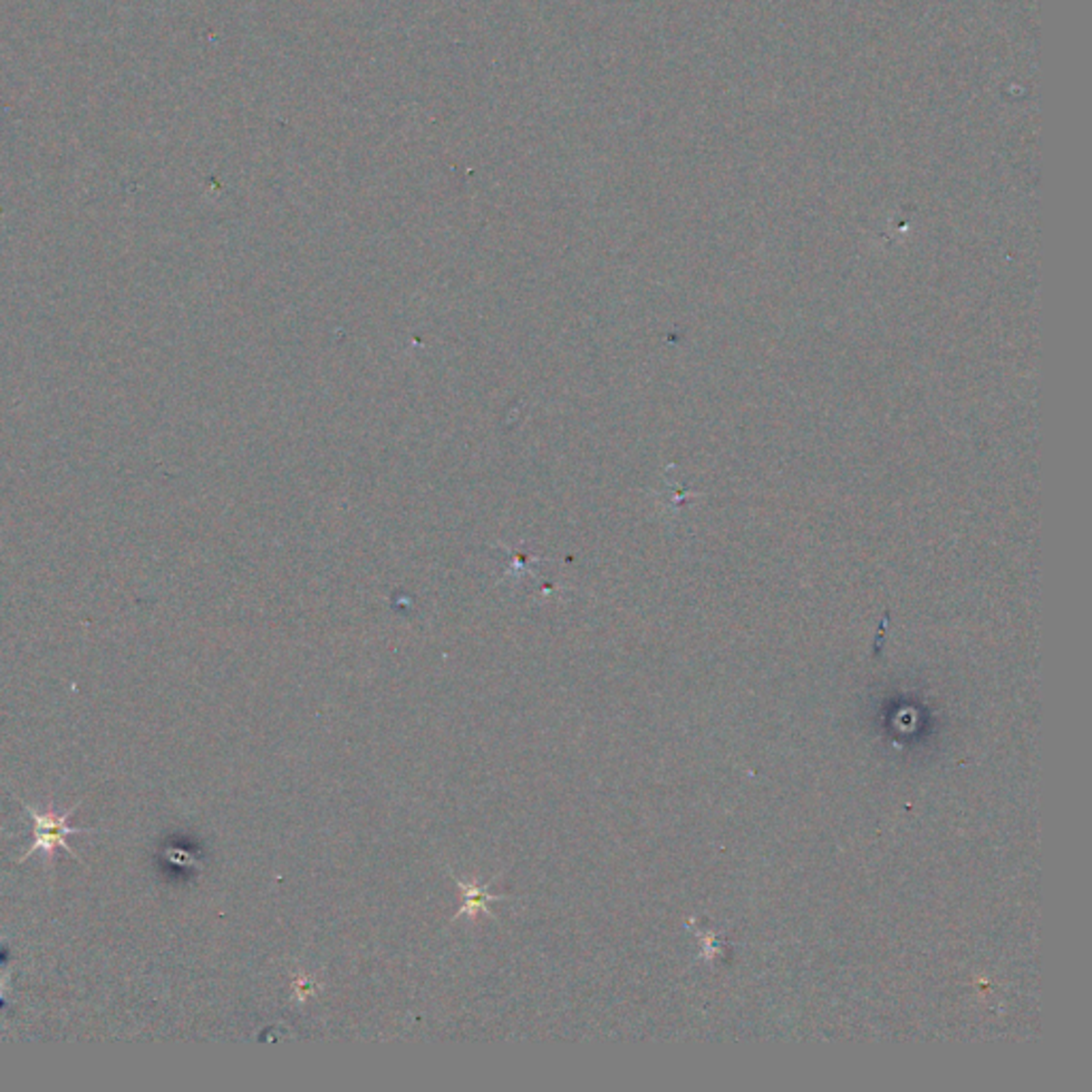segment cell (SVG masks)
Instances as JSON below:
<instances>
[{"instance_id":"cell-1","label":"cell","mask_w":1092,"mask_h":1092,"mask_svg":"<svg viewBox=\"0 0 1092 1092\" xmlns=\"http://www.w3.org/2000/svg\"><path fill=\"white\" fill-rule=\"evenodd\" d=\"M22 805L28 811L30 819H33V845H30L28 852L22 855L20 862L28 860L30 855H34V852H45L47 855H50V854H53V849H58V847H63L66 854H71L77 860V854L69 845V836L80 835V832H94V828H77V826H69L71 813H73L80 805H75L73 808H69V811H63V813H56V811L39 813L37 808L30 807L28 802H22Z\"/></svg>"},{"instance_id":"cell-2","label":"cell","mask_w":1092,"mask_h":1092,"mask_svg":"<svg viewBox=\"0 0 1092 1092\" xmlns=\"http://www.w3.org/2000/svg\"><path fill=\"white\" fill-rule=\"evenodd\" d=\"M463 890H466V894H468V904H474V907H482V909H485L487 901H491V898H496V896H488V894H485V892H482V890L469 888V885H463Z\"/></svg>"}]
</instances>
